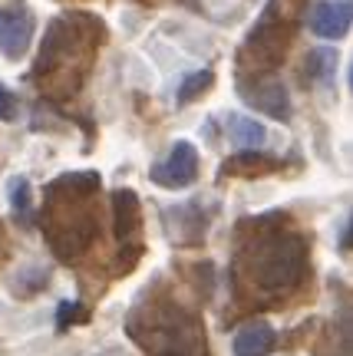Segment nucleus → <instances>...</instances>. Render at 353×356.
Returning a JSON list of instances; mask_svg holds the SVG:
<instances>
[{
  "label": "nucleus",
  "instance_id": "17",
  "mask_svg": "<svg viewBox=\"0 0 353 356\" xmlns=\"http://www.w3.org/2000/svg\"><path fill=\"white\" fill-rule=\"evenodd\" d=\"M7 195H10V208L17 215L30 208V181H26L24 175H13L10 181H7Z\"/></svg>",
  "mask_w": 353,
  "mask_h": 356
},
{
  "label": "nucleus",
  "instance_id": "15",
  "mask_svg": "<svg viewBox=\"0 0 353 356\" xmlns=\"http://www.w3.org/2000/svg\"><path fill=\"white\" fill-rule=\"evenodd\" d=\"M212 83H214L212 70H198V73H191V76L182 79V86H178V92H175V102L178 106H189V102H195L198 96H205V92L212 89Z\"/></svg>",
  "mask_w": 353,
  "mask_h": 356
},
{
  "label": "nucleus",
  "instance_id": "12",
  "mask_svg": "<svg viewBox=\"0 0 353 356\" xmlns=\"http://www.w3.org/2000/svg\"><path fill=\"white\" fill-rule=\"evenodd\" d=\"M281 168V159L267 152H258V149H248L241 155H231L225 165H221V175H231V178H258V175H271Z\"/></svg>",
  "mask_w": 353,
  "mask_h": 356
},
{
  "label": "nucleus",
  "instance_id": "1",
  "mask_svg": "<svg viewBox=\"0 0 353 356\" xmlns=\"http://www.w3.org/2000/svg\"><path fill=\"white\" fill-rule=\"evenodd\" d=\"M284 215L248 218L238 228V251L231 261L235 291L244 300H284L297 291L311 267V244L301 231L281 225Z\"/></svg>",
  "mask_w": 353,
  "mask_h": 356
},
{
  "label": "nucleus",
  "instance_id": "8",
  "mask_svg": "<svg viewBox=\"0 0 353 356\" xmlns=\"http://www.w3.org/2000/svg\"><path fill=\"white\" fill-rule=\"evenodd\" d=\"M238 92L248 106H254L258 113L271 115V119H288L290 115L288 89H284V83L274 76H241Z\"/></svg>",
  "mask_w": 353,
  "mask_h": 356
},
{
  "label": "nucleus",
  "instance_id": "4",
  "mask_svg": "<svg viewBox=\"0 0 353 356\" xmlns=\"http://www.w3.org/2000/svg\"><path fill=\"white\" fill-rule=\"evenodd\" d=\"M126 333L146 356H208L202 317L162 291L132 304L126 314Z\"/></svg>",
  "mask_w": 353,
  "mask_h": 356
},
{
  "label": "nucleus",
  "instance_id": "7",
  "mask_svg": "<svg viewBox=\"0 0 353 356\" xmlns=\"http://www.w3.org/2000/svg\"><path fill=\"white\" fill-rule=\"evenodd\" d=\"M33 10L26 7L24 0H13L7 7H0V53L7 60H20L30 50L33 40Z\"/></svg>",
  "mask_w": 353,
  "mask_h": 356
},
{
  "label": "nucleus",
  "instance_id": "5",
  "mask_svg": "<svg viewBox=\"0 0 353 356\" xmlns=\"http://www.w3.org/2000/svg\"><path fill=\"white\" fill-rule=\"evenodd\" d=\"M304 10V0H271L265 7V17L258 20L251 37L244 40L238 53L241 76H265L281 60L288 56L290 37H294V24Z\"/></svg>",
  "mask_w": 353,
  "mask_h": 356
},
{
  "label": "nucleus",
  "instance_id": "11",
  "mask_svg": "<svg viewBox=\"0 0 353 356\" xmlns=\"http://www.w3.org/2000/svg\"><path fill=\"white\" fill-rule=\"evenodd\" d=\"M235 356H267L278 346V333L267 320H248L238 333H235Z\"/></svg>",
  "mask_w": 353,
  "mask_h": 356
},
{
  "label": "nucleus",
  "instance_id": "20",
  "mask_svg": "<svg viewBox=\"0 0 353 356\" xmlns=\"http://www.w3.org/2000/svg\"><path fill=\"white\" fill-rule=\"evenodd\" d=\"M3 248H7V241H3V228H0V257H3Z\"/></svg>",
  "mask_w": 353,
  "mask_h": 356
},
{
  "label": "nucleus",
  "instance_id": "3",
  "mask_svg": "<svg viewBox=\"0 0 353 356\" xmlns=\"http://www.w3.org/2000/svg\"><path fill=\"white\" fill-rule=\"evenodd\" d=\"M100 185V172H89V168L66 172L47 185L43 234L60 261L73 264L96 241V234H100V215H96Z\"/></svg>",
  "mask_w": 353,
  "mask_h": 356
},
{
  "label": "nucleus",
  "instance_id": "10",
  "mask_svg": "<svg viewBox=\"0 0 353 356\" xmlns=\"http://www.w3.org/2000/svg\"><path fill=\"white\" fill-rule=\"evenodd\" d=\"M311 30L324 40H340L350 33V3L347 0H317L311 7Z\"/></svg>",
  "mask_w": 353,
  "mask_h": 356
},
{
  "label": "nucleus",
  "instance_id": "16",
  "mask_svg": "<svg viewBox=\"0 0 353 356\" xmlns=\"http://www.w3.org/2000/svg\"><path fill=\"white\" fill-rule=\"evenodd\" d=\"M307 76L314 79V83H324V86H327L330 79L337 76V53L311 50V56H307Z\"/></svg>",
  "mask_w": 353,
  "mask_h": 356
},
{
  "label": "nucleus",
  "instance_id": "6",
  "mask_svg": "<svg viewBox=\"0 0 353 356\" xmlns=\"http://www.w3.org/2000/svg\"><path fill=\"white\" fill-rule=\"evenodd\" d=\"M149 178L159 185V188H189L191 181L198 178V149L191 145V142L178 139L168 155H165L162 162H155L149 172Z\"/></svg>",
  "mask_w": 353,
  "mask_h": 356
},
{
  "label": "nucleus",
  "instance_id": "14",
  "mask_svg": "<svg viewBox=\"0 0 353 356\" xmlns=\"http://www.w3.org/2000/svg\"><path fill=\"white\" fill-rule=\"evenodd\" d=\"M168 218H178V221H182V231L175 234V241H182V244L202 241L205 231H208V218L198 211V204H182V208H168Z\"/></svg>",
  "mask_w": 353,
  "mask_h": 356
},
{
  "label": "nucleus",
  "instance_id": "2",
  "mask_svg": "<svg viewBox=\"0 0 353 356\" xmlns=\"http://www.w3.org/2000/svg\"><path fill=\"white\" fill-rule=\"evenodd\" d=\"M106 40V26L93 13H60L47 26L40 43V56L33 63V83L50 99H70L79 92L96 50Z\"/></svg>",
  "mask_w": 353,
  "mask_h": 356
},
{
  "label": "nucleus",
  "instance_id": "13",
  "mask_svg": "<svg viewBox=\"0 0 353 356\" xmlns=\"http://www.w3.org/2000/svg\"><path fill=\"white\" fill-rule=\"evenodd\" d=\"M225 126H228V139L235 145H244V149H258L267 139V129L258 119H248V115H238V113L228 115Z\"/></svg>",
  "mask_w": 353,
  "mask_h": 356
},
{
  "label": "nucleus",
  "instance_id": "18",
  "mask_svg": "<svg viewBox=\"0 0 353 356\" xmlns=\"http://www.w3.org/2000/svg\"><path fill=\"white\" fill-rule=\"evenodd\" d=\"M20 115V99H17V92H10V89L0 83V119L3 122H13Z\"/></svg>",
  "mask_w": 353,
  "mask_h": 356
},
{
  "label": "nucleus",
  "instance_id": "9",
  "mask_svg": "<svg viewBox=\"0 0 353 356\" xmlns=\"http://www.w3.org/2000/svg\"><path fill=\"white\" fill-rule=\"evenodd\" d=\"M113 225H116V238L123 244V251H132L139 257L142 254V204H139V195L132 188L113 191Z\"/></svg>",
  "mask_w": 353,
  "mask_h": 356
},
{
  "label": "nucleus",
  "instance_id": "19",
  "mask_svg": "<svg viewBox=\"0 0 353 356\" xmlns=\"http://www.w3.org/2000/svg\"><path fill=\"white\" fill-rule=\"evenodd\" d=\"M83 317V314H79V304H73V300H63V304H60V320H56V327H60V330H66V327H70V320H79Z\"/></svg>",
  "mask_w": 353,
  "mask_h": 356
}]
</instances>
